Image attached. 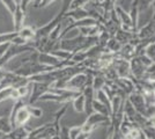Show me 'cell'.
I'll return each instance as SVG.
<instances>
[{"instance_id":"20","label":"cell","mask_w":155,"mask_h":139,"mask_svg":"<svg viewBox=\"0 0 155 139\" xmlns=\"http://www.w3.org/2000/svg\"><path fill=\"white\" fill-rule=\"evenodd\" d=\"M122 48V44L115 38V37H110L105 43V49L111 53H117Z\"/></svg>"},{"instance_id":"32","label":"cell","mask_w":155,"mask_h":139,"mask_svg":"<svg viewBox=\"0 0 155 139\" xmlns=\"http://www.w3.org/2000/svg\"><path fill=\"white\" fill-rule=\"evenodd\" d=\"M68 129L67 126L60 125L58 132V138L59 139H70V134H68Z\"/></svg>"},{"instance_id":"15","label":"cell","mask_w":155,"mask_h":139,"mask_svg":"<svg viewBox=\"0 0 155 139\" xmlns=\"http://www.w3.org/2000/svg\"><path fill=\"white\" fill-rule=\"evenodd\" d=\"M105 84H107V79H105L103 73L101 71H95L94 75H93V80H91V88L94 89V92L102 89Z\"/></svg>"},{"instance_id":"30","label":"cell","mask_w":155,"mask_h":139,"mask_svg":"<svg viewBox=\"0 0 155 139\" xmlns=\"http://www.w3.org/2000/svg\"><path fill=\"white\" fill-rule=\"evenodd\" d=\"M82 132L81 131V125L79 126H72L68 129V134H70V139H77V137Z\"/></svg>"},{"instance_id":"6","label":"cell","mask_w":155,"mask_h":139,"mask_svg":"<svg viewBox=\"0 0 155 139\" xmlns=\"http://www.w3.org/2000/svg\"><path fill=\"white\" fill-rule=\"evenodd\" d=\"M112 65L115 67L118 78H132L131 77V70H130V60L122 59V58H115L112 61Z\"/></svg>"},{"instance_id":"3","label":"cell","mask_w":155,"mask_h":139,"mask_svg":"<svg viewBox=\"0 0 155 139\" xmlns=\"http://www.w3.org/2000/svg\"><path fill=\"white\" fill-rule=\"evenodd\" d=\"M103 123L110 124L109 116H104L102 114H98L94 111V113H91V115L87 116L84 123L81 125V131L91 136V133H93V131L96 129L97 126L100 125V124H103Z\"/></svg>"},{"instance_id":"11","label":"cell","mask_w":155,"mask_h":139,"mask_svg":"<svg viewBox=\"0 0 155 139\" xmlns=\"http://www.w3.org/2000/svg\"><path fill=\"white\" fill-rule=\"evenodd\" d=\"M13 16V25H14V31L18 33L22 27L25 26V21H26V12L22 11V8L20 7V5L18 4L16 6V9L14 14L12 15Z\"/></svg>"},{"instance_id":"2","label":"cell","mask_w":155,"mask_h":139,"mask_svg":"<svg viewBox=\"0 0 155 139\" xmlns=\"http://www.w3.org/2000/svg\"><path fill=\"white\" fill-rule=\"evenodd\" d=\"M97 43V36L96 37H86L82 36L81 34L71 38V40H61L59 41V49H63L70 52H75V51H80V50H86L91 46L95 45Z\"/></svg>"},{"instance_id":"14","label":"cell","mask_w":155,"mask_h":139,"mask_svg":"<svg viewBox=\"0 0 155 139\" xmlns=\"http://www.w3.org/2000/svg\"><path fill=\"white\" fill-rule=\"evenodd\" d=\"M6 99H12L13 101L19 100L20 96L19 93H18V89L12 86H7L1 88L0 89V102H2L4 100Z\"/></svg>"},{"instance_id":"33","label":"cell","mask_w":155,"mask_h":139,"mask_svg":"<svg viewBox=\"0 0 155 139\" xmlns=\"http://www.w3.org/2000/svg\"><path fill=\"white\" fill-rule=\"evenodd\" d=\"M11 42H4V43H0V58L5 55V52L7 51V49L11 46Z\"/></svg>"},{"instance_id":"25","label":"cell","mask_w":155,"mask_h":139,"mask_svg":"<svg viewBox=\"0 0 155 139\" xmlns=\"http://www.w3.org/2000/svg\"><path fill=\"white\" fill-rule=\"evenodd\" d=\"M145 56H147L149 59H152L153 61L155 60V42H150L148 45L145 48Z\"/></svg>"},{"instance_id":"7","label":"cell","mask_w":155,"mask_h":139,"mask_svg":"<svg viewBox=\"0 0 155 139\" xmlns=\"http://www.w3.org/2000/svg\"><path fill=\"white\" fill-rule=\"evenodd\" d=\"M155 28H154V15L152 16V19L141 28H138L136 31L137 38L139 40H147V38H153L155 36Z\"/></svg>"},{"instance_id":"8","label":"cell","mask_w":155,"mask_h":139,"mask_svg":"<svg viewBox=\"0 0 155 139\" xmlns=\"http://www.w3.org/2000/svg\"><path fill=\"white\" fill-rule=\"evenodd\" d=\"M146 68L147 67L142 64L138 56H134L132 59H130V70H131V77L132 78L140 79L146 72Z\"/></svg>"},{"instance_id":"13","label":"cell","mask_w":155,"mask_h":139,"mask_svg":"<svg viewBox=\"0 0 155 139\" xmlns=\"http://www.w3.org/2000/svg\"><path fill=\"white\" fill-rule=\"evenodd\" d=\"M115 38H116L122 45L124 44H126V43H130L131 41H133L136 38V33H132V31H125L123 30L122 28H119L118 30H117V33L115 34V36H114Z\"/></svg>"},{"instance_id":"24","label":"cell","mask_w":155,"mask_h":139,"mask_svg":"<svg viewBox=\"0 0 155 139\" xmlns=\"http://www.w3.org/2000/svg\"><path fill=\"white\" fill-rule=\"evenodd\" d=\"M28 109H29V113H30V116L34 117V118H41L43 116V110L39 108V107H36L34 104H28Z\"/></svg>"},{"instance_id":"35","label":"cell","mask_w":155,"mask_h":139,"mask_svg":"<svg viewBox=\"0 0 155 139\" xmlns=\"http://www.w3.org/2000/svg\"><path fill=\"white\" fill-rule=\"evenodd\" d=\"M31 1H34V0H20L19 5H20V7L22 8V11L27 12V7H28V5H29Z\"/></svg>"},{"instance_id":"36","label":"cell","mask_w":155,"mask_h":139,"mask_svg":"<svg viewBox=\"0 0 155 139\" xmlns=\"http://www.w3.org/2000/svg\"><path fill=\"white\" fill-rule=\"evenodd\" d=\"M39 2H41V0H34V7L37 8V6L39 5Z\"/></svg>"},{"instance_id":"10","label":"cell","mask_w":155,"mask_h":139,"mask_svg":"<svg viewBox=\"0 0 155 139\" xmlns=\"http://www.w3.org/2000/svg\"><path fill=\"white\" fill-rule=\"evenodd\" d=\"M82 94L84 96V113L88 116L91 113H94V110H93V101L95 100V92L91 88V86H87L82 91Z\"/></svg>"},{"instance_id":"22","label":"cell","mask_w":155,"mask_h":139,"mask_svg":"<svg viewBox=\"0 0 155 139\" xmlns=\"http://www.w3.org/2000/svg\"><path fill=\"white\" fill-rule=\"evenodd\" d=\"M93 110H94L95 113L102 114L104 116H109L110 117V110L107 108V106H104L103 103L98 102L97 100H94V101H93Z\"/></svg>"},{"instance_id":"26","label":"cell","mask_w":155,"mask_h":139,"mask_svg":"<svg viewBox=\"0 0 155 139\" xmlns=\"http://www.w3.org/2000/svg\"><path fill=\"white\" fill-rule=\"evenodd\" d=\"M11 130H12V127H11V124H9L8 118L0 117V132L8 133Z\"/></svg>"},{"instance_id":"27","label":"cell","mask_w":155,"mask_h":139,"mask_svg":"<svg viewBox=\"0 0 155 139\" xmlns=\"http://www.w3.org/2000/svg\"><path fill=\"white\" fill-rule=\"evenodd\" d=\"M137 5H138V11L140 13L149 6L154 5V0H137Z\"/></svg>"},{"instance_id":"28","label":"cell","mask_w":155,"mask_h":139,"mask_svg":"<svg viewBox=\"0 0 155 139\" xmlns=\"http://www.w3.org/2000/svg\"><path fill=\"white\" fill-rule=\"evenodd\" d=\"M0 1L6 6V8L8 9V12L13 15L14 12H15V9H16V6H18L16 0H0Z\"/></svg>"},{"instance_id":"5","label":"cell","mask_w":155,"mask_h":139,"mask_svg":"<svg viewBox=\"0 0 155 139\" xmlns=\"http://www.w3.org/2000/svg\"><path fill=\"white\" fill-rule=\"evenodd\" d=\"M127 100L129 102L132 104V107L134 108L138 114H140L142 116L146 117V111H147V107H146V103H145V100H143V95L139 92H134L131 93L129 96H127Z\"/></svg>"},{"instance_id":"21","label":"cell","mask_w":155,"mask_h":139,"mask_svg":"<svg viewBox=\"0 0 155 139\" xmlns=\"http://www.w3.org/2000/svg\"><path fill=\"white\" fill-rule=\"evenodd\" d=\"M95 100H97L98 102L103 103L104 106H107V108L110 110V114H111V101L109 100V98L107 96V94L104 93L103 89H100L95 92Z\"/></svg>"},{"instance_id":"18","label":"cell","mask_w":155,"mask_h":139,"mask_svg":"<svg viewBox=\"0 0 155 139\" xmlns=\"http://www.w3.org/2000/svg\"><path fill=\"white\" fill-rule=\"evenodd\" d=\"M18 36H20L22 40H25L27 43L31 42L35 38V29L31 27L23 26L19 31H18Z\"/></svg>"},{"instance_id":"9","label":"cell","mask_w":155,"mask_h":139,"mask_svg":"<svg viewBox=\"0 0 155 139\" xmlns=\"http://www.w3.org/2000/svg\"><path fill=\"white\" fill-rule=\"evenodd\" d=\"M114 82L117 86V88L119 91H122L126 96H129L131 93H133L136 91L134 82H133V80L130 79V78H117Z\"/></svg>"},{"instance_id":"1","label":"cell","mask_w":155,"mask_h":139,"mask_svg":"<svg viewBox=\"0 0 155 139\" xmlns=\"http://www.w3.org/2000/svg\"><path fill=\"white\" fill-rule=\"evenodd\" d=\"M37 53L38 52H32L31 53V58L29 60H27L26 63L21 64L19 67H16L15 70H13L12 72L16 75L20 77H23V78H30L34 75H37V74H42V73H45L51 71L53 68L49 66H45L43 64H39L37 61Z\"/></svg>"},{"instance_id":"16","label":"cell","mask_w":155,"mask_h":139,"mask_svg":"<svg viewBox=\"0 0 155 139\" xmlns=\"http://www.w3.org/2000/svg\"><path fill=\"white\" fill-rule=\"evenodd\" d=\"M30 130H28L26 126H18L12 129L7 133L11 139H28Z\"/></svg>"},{"instance_id":"29","label":"cell","mask_w":155,"mask_h":139,"mask_svg":"<svg viewBox=\"0 0 155 139\" xmlns=\"http://www.w3.org/2000/svg\"><path fill=\"white\" fill-rule=\"evenodd\" d=\"M89 0H72L71 4H70V9L68 11H73V9H77V8H81L84 7Z\"/></svg>"},{"instance_id":"12","label":"cell","mask_w":155,"mask_h":139,"mask_svg":"<svg viewBox=\"0 0 155 139\" xmlns=\"http://www.w3.org/2000/svg\"><path fill=\"white\" fill-rule=\"evenodd\" d=\"M115 11H116L117 18H118V20L120 22V26L130 27L132 29V22H131V16H130L129 12H126L123 7L118 6V5L115 6Z\"/></svg>"},{"instance_id":"4","label":"cell","mask_w":155,"mask_h":139,"mask_svg":"<svg viewBox=\"0 0 155 139\" xmlns=\"http://www.w3.org/2000/svg\"><path fill=\"white\" fill-rule=\"evenodd\" d=\"M50 85L49 84H44V82H37V81H30V95L28 99V104H35L38 99L50 89Z\"/></svg>"},{"instance_id":"17","label":"cell","mask_w":155,"mask_h":139,"mask_svg":"<svg viewBox=\"0 0 155 139\" xmlns=\"http://www.w3.org/2000/svg\"><path fill=\"white\" fill-rule=\"evenodd\" d=\"M64 16L65 18H71L72 20H74V21L82 20V19H86V18H91L89 13L84 9V7L77 8V9H73V11H68Z\"/></svg>"},{"instance_id":"23","label":"cell","mask_w":155,"mask_h":139,"mask_svg":"<svg viewBox=\"0 0 155 139\" xmlns=\"http://www.w3.org/2000/svg\"><path fill=\"white\" fill-rule=\"evenodd\" d=\"M49 53H51L52 56L57 57L60 60H70L72 57L73 52H70V51H66V50H63V49H57V50H52Z\"/></svg>"},{"instance_id":"31","label":"cell","mask_w":155,"mask_h":139,"mask_svg":"<svg viewBox=\"0 0 155 139\" xmlns=\"http://www.w3.org/2000/svg\"><path fill=\"white\" fill-rule=\"evenodd\" d=\"M18 35V33H5V34H1L0 35V43H4V42H11L13 40L14 37Z\"/></svg>"},{"instance_id":"34","label":"cell","mask_w":155,"mask_h":139,"mask_svg":"<svg viewBox=\"0 0 155 139\" xmlns=\"http://www.w3.org/2000/svg\"><path fill=\"white\" fill-rule=\"evenodd\" d=\"M54 1L56 0H41V2H39V5L37 6V8H45V7L51 5L52 2H54Z\"/></svg>"},{"instance_id":"19","label":"cell","mask_w":155,"mask_h":139,"mask_svg":"<svg viewBox=\"0 0 155 139\" xmlns=\"http://www.w3.org/2000/svg\"><path fill=\"white\" fill-rule=\"evenodd\" d=\"M72 104L73 108L77 113H84V94H79L77 98L72 100Z\"/></svg>"}]
</instances>
